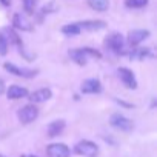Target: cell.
I'll use <instances>...</instances> for the list:
<instances>
[{"label": "cell", "mask_w": 157, "mask_h": 157, "mask_svg": "<svg viewBox=\"0 0 157 157\" xmlns=\"http://www.w3.org/2000/svg\"><path fill=\"white\" fill-rule=\"evenodd\" d=\"M74 151H75V154L83 155V157H96L99 154L97 145L91 140H80L74 146Z\"/></svg>", "instance_id": "1"}, {"label": "cell", "mask_w": 157, "mask_h": 157, "mask_svg": "<svg viewBox=\"0 0 157 157\" xmlns=\"http://www.w3.org/2000/svg\"><path fill=\"white\" fill-rule=\"evenodd\" d=\"M109 123H111V126H114L116 129L123 131V132H129V131L134 129L132 120H129L128 117H125V116H122V114H119V113H116V114L111 116Z\"/></svg>", "instance_id": "2"}, {"label": "cell", "mask_w": 157, "mask_h": 157, "mask_svg": "<svg viewBox=\"0 0 157 157\" xmlns=\"http://www.w3.org/2000/svg\"><path fill=\"white\" fill-rule=\"evenodd\" d=\"M17 117H19V120H20L22 123H25V125H26V123H31V122H34V120L39 117V109H37L36 105H25L23 108L19 109Z\"/></svg>", "instance_id": "3"}, {"label": "cell", "mask_w": 157, "mask_h": 157, "mask_svg": "<svg viewBox=\"0 0 157 157\" xmlns=\"http://www.w3.org/2000/svg\"><path fill=\"white\" fill-rule=\"evenodd\" d=\"M105 43H106V46H108L113 52H116V54H122V52H123L125 40H123V36H122V34H119V33L109 34V36L106 37Z\"/></svg>", "instance_id": "4"}, {"label": "cell", "mask_w": 157, "mask_h": 157, "mask_svg": "<svg viewBox=\"0 0 157 157\" xmlns=\"http://www.w3.org/2000/svg\"><path fill=\"white\" fill-rule=\"evenodd\" d=\"M117 74H119L120 80L123 82V85L126 88H129V90H136L137 88V80H136V77H134V74H132L131 69H128V68H119L117 69Z\"/></svg>", "instance_id": "5"}, {"label": "cell", "mask_w": 157, "mask_h": 157, "mask_svg": "<svg viewBox=\"0 0 157 157\" xmlns=\"http://www.w3.org/2000/svg\"><path fill=\"white\" fill-rule=\"evenodd\" d=\"M48 157H69L71 151L65 143H52L46 148Z\"/></svg>", "instance_id": "6"}, {"label": "cell", "mask_w": 157, "mask_h": 157, "mask_svg": "<svg viewBox=\"0 0 157 157\" xmlns=\"http://www.w3.org/2000/svg\"><path fill=\"white\" fill-rule=\"evenodd\" d=\"M3 68H5L8 72H11V74H14V75H17V77H26V78H31V77H34V75L37 74L34 69L19 68V66H16L14 63H8V62L3 65Z\"/></svg>", "instance_id": "7"}, {"label": "cell", "mask_w": 157, "mask_h": 157, "mask_svg": "<svg viewBox=\"0 0 157 157\" xmlns=\"http://www.w3.org/2000/svg\"><path fill=\"white\" fill-rule=\"evenodd\" d=\"M148 37H149V31L148 29H132L128 34V43L131 46H137L139 43H142Z\"/></svg>", "instance_id": "8"}, {"label": "cell", "mask_w": 157, "mask_h": 157, "mask_svg": "<svg viewBox=\"0 0 157 157\" xmlns=\"http://www.w3.org/2000/svg\"><path fill=\"white\" fill-rule=\"evenodd\" d=\"M102 91V83L97 78H88L82 83V93L83 94H97Z\"/></svg>", "instance_id": "9"}, {"label": "cell", "mask_w": 157, "mask_h": 157, "mask_svg": "<svg viewBox=\"0 0 157 157\" xmlns=\"http://www.w3.org/2000/svg\"><path fill=\"white\" fill-rule=\"evenodd\" d=\"M13 25L16 29H20V31H33V23L28 20V17H25L23 14L17 13L14 14L13 17Z\"/></svg>", "instance_id": "10"}, {"label": "cell", "mask_w": 157, "mask_h": 157, "mask_svg": "<svg viewBox=\"0 0 157 157\" xmlns=\"http://www.w3.org/2000/svg\"><path fill=\"white\" fill-rule=\"evenodd\" d=\"M51 97H52V93H51V90H49V88H40V90L34 91V93L29 96V99H31L33 105H34V103L46 102V100H49Z\"/></svg>", "instance_id": "11"}, {"label": "cell", "mask_w": 157, "mask_h": 157, "mask_svg": "<svg viewBox=\"0 0 157 157\" xmlns=\"http://www.w3.org/2000/svg\"><path fill=\"white\" fill-rule=\"evenodd\" d=\"M6 96H8V99H11V100L25 99V97H28V90L23 88V86H19V85H13V86H10V90L6 91Z\"/></svg>", "instance_id": "12"}, {"label": "cell", "mask_w": 157, "mask_h": 157, "mask_svg": "<svg viewBox=\"0 0 157 157\" xmlns=\"http://www.w3.org/2000/svg\"><path fill=\"white\" fill-rule=\"evenodd\" d=\"M77 25L80 29H86V31H99L106 26L103 20H85V22H78Z\"/></svg>", "instance_id": "13"}, {"label": "cell", "mask_w": 157, "mask_h": 157, "mask_svg": "<svg viewBox=\"0 0 157 157\" xmlns=\"http://www.w3.org/2000/svg\"><path fill=\"white\" fill-rule=\"evenodd\" d=\"M63 129H65V122H63V120H54V122H51V123L48 125L46 132H48L49 137H56V136H59Z\"/></svg>", "instance_id": "14"}, {"label": "cell", "mask_w": 157, "mask_h": 157, "mask_svg": "<svg viewBox=\"0 0 157 157\" xmlns=\"http://www.w3.org/2000/svg\"><path fill=\"white\" fill-rule=\"evenodd\" d=\"M91 10L99 11V13H105L109 8V0H86Z\"/></svg>", "instance_id": "15"}, {"label": "cell", "mask_w": 157, "mask_h": 157, "mask_svg": "<svg viewBox=\"0 0 157 157\" xmlns=\"http://www.w3.org/2000/svg\"><path fill=\"white\" fill-rule=\"evenodd\" d=\"M69 57H71L77 65H86V60H88V57H86V54L83 52L82 48H80V49H71V51H69Z\"/></svg>", "instance_id": "16"}, {"label": "cell", "mask_w": 157, "mask_h": 157, "mask_svg": "<svg viewBox=\"0 0 157 157\" xmlns=\"http://www.w3.org/2000/svg\"><path fill=\"white\" fill-rule=\"evenodd\" d=\"M80 31L82 29L78 28L77 23H68V25L62 26V33L65 36H78V34H80Z\"/></svg>", "instance_id": "17"}, {"label": "cell", "mask_w": 157, "mask_h": 157, "mask_svg": "<svg viewBox=\"0 0 157 157\" xmlns=\"http://www.w3.org/2000/svg\"><path fill=\"white\" fill-rule=\"evenodd\" d=\"M149 0H125V5L131 10H140L148 5Z\"/></svg>", "instance_id": "18"}, {"label": "cell", "mask_w": 157, "mask_h": 157, "mask_svg": "<svg viewBox=\"0 0 157 157\" xmlns=\"http://www.w3.org/2000/svg\"><path fill=\"white\" fill-rule=\"evenodd\" d=\"M36 5H37V0H23V10L26 11V14H34Z\"/></svg>", "instance_id": "19"}, {"label": "cell", "mask_w": 157, "mask_h": 157, "mask_svg": "<svg viewBox=\"0 0 157 157\" xmlns=\"http://www.w3.org/2000/svg\"><path fill=\"white\" fill-rule=\"evenodd\" d=\"M151 54V51H149V48H140V49H137V51H134L132 54H131V57H136V59H139V60H142V59H145V57H148Z\"/></svg>", "instance_id": "20"}, {"label": "cell", "mask_w": 157, "mask_h": 157, "mask_svg": "<svg viewBox=\"0 0 157 157\" xmlns=\"http://www.w3.org/2000/svg\"><path fill=\"white\" fill-rule=\"evenodd\" d=\"M6 33H8V37H10V40H11L14 45H17L20 49H22V40H20V37H19V36L14 33V29H10V28H8V29H6Z\"/></svg>", "instance_id": "21"}, {"label": "cell", "mask_w": 157, "mask_h": 157, "mask_svg": "<svg viewBox=\"0 0 157 157\" xmlns=\"http://www.w3.org/2000/svg\"><path fill=\"white\" fill-rule=\"evenodd\" d=\"M8 52V40L3 34H0V56H5Z\"/></svg>", "instance_id": "22"}, {"label": "cell", "mask_w": 157, "mask_h": 157, "mask_svg": "<svg viewBox=\"0 0 157 157\" xmlns=\"http://www.w3.org/2000/svg\"><path fill=\"white\" fill-rule=\"evenodd\" d=\"M57 11V5H56V2H51V3H48L46 6H43V10H42V13L43 14H49V13H56Z\"/></svg>", "instance_id": "23"}, {"label": "cell", "mask_w": 157, "mask_h": 157, "mask_svg": "<svg viewBox=\"0 0 157 157\" xmlns=\"http://www.w3.org/2000/svg\"><path fill=\"white\" fill-rule=\"evenodd\" d=\"M82 49H83V52H85L86 56H93V57H97V59H100V57H102V54H100L99 51L93 49V48H82Z\"/></svg>", "instance_id": "24"}, {"label": "cell", "mask_w": 157, "mask_h": 157, "mask_svg": "<svg viewBox=\"0 0 157 157\" xmlns=\"http://www.w3.org/2000/svg\"><path fill=\"white\" fill-rule=\"evenodd\" d=\"M5 93V83H3V80L0 78V96H2Z\"/></svg>", "instance_id": "25"}, {"label": "cell", "mask_w": 157, "mask_h": 157, "mask_svg": "<svg viewBox=\"0 0 157 157\" xmlns=\"http://www.w3.org/2000/svg\"><path fill=\"white\" fill-rule=\"evenodd\" d=\"M0 3H2L3 6H10L11 5V0H0Z\"/></svg>", "instance_id": "26"}, {"label": "cell", "mask_w": 157, "mask_h": 157, "mask_svg": "<svg viewBox=\"0 0 157 157\" xmlns=\"http://www.w3.org/2000/svg\"><path fill=\"white\" fill-rule=\"evenodd\" d=\"M0 157H5V155H2V154H0Z\"/></svg>", "instance_id": "27"}, {"label": "cell", "mask_w": 157, "mask_h": 157, "mask_svg": "<svg viewBox=\"0 0 157 157\" xmlns=\"http://www.w3.org/2000/svg\"><path fill=\"white\" fill-rule=\"evenodd\" d=\"M29 157H36V155H29Z\"/></svg>", "instance_id": "28"}]
</instances>
